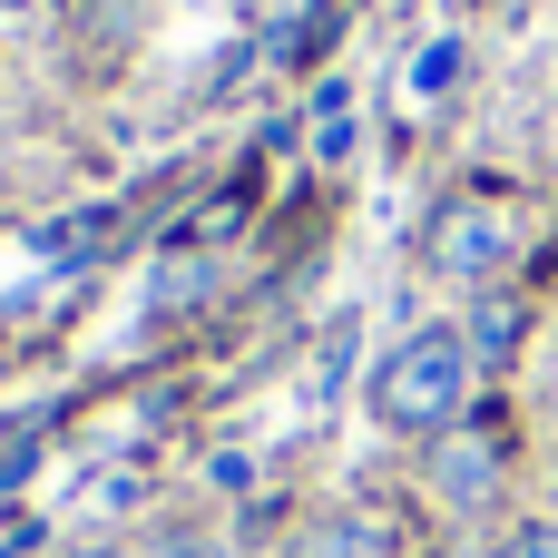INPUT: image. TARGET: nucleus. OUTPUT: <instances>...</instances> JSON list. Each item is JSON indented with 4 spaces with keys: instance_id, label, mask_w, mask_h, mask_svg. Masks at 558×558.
I'll return each instance as SVG.
<instances>
[{
    "instance_id": "obj_2",
    "label": "nucleus",
    "mask_w": 558,
    "mask_h": 558,
    "mask_svg": "<svg viewBox=\"0 0 558 558\" xmlns=\"http://www.w3.org/2000/svg\"><path fill=\"white\" fill-rule=\"evenodd\" d=\"M510 255H520V235H510V206H500V196H451V206L432 216V275H451V284H500Z\"/></svg>"
},
{
    "instance_id": "obj_8",
    "label": "nucleus",
    "mask_w": 558,
    "mask_h": 558,
    "mask_svg": "<svg viewBox=\"0 0 558 558\" xmlns=\"http://www.w3.org/2000/svg\"><path fill=\"white\" fill-rule=\"evenodd\" d=\"M59 558H128V549H59Z\"/></svg>"
},
{
    "instance_id": "obj_4",
    "label": "nucleus",
    "mask_w": 558,
    "mask_h": 558,
    "mask_svg": "<svg viewBox=\"0 0 558 558\" xmlns=\"http://www.w3.org/2000/svg\"><path fill=\"white\" fill-rule=\"evenodd\" d=\"M294 558H402V530L392 520H373V510H333V520H314Z\"/></svg>"
},
{
    "instance_id": "obj_6",
    "label": "nucleus",
    "mask_w": 558,
    "mask_h": 558,
    "mask_svg": "<svg viewBox=\"0 0 558 558\" xmlns=\"http://www.w3.org/2000/svg\"><path fill=\"white\" fill-rule=\"evenodd\" d=\"M206 284H216V265H206V255H167V275L147 284V304H196Z\"/></svg>"
},
{
    "instance_id": "obj_1",
    "label": "nucleus",
    "mask_w": 558,
    "mask_h": 558,
    "mask_svg": "<svg viewBox=\"0 0 558 558\" xmlns=\"http://www.w3.org/2000/svg\"><path fill=\"white\" fill-rule=\"evenodd\" d=\"M471 333H451V324H422V333H402L383 363H373V422L383 432H412V441H441L451 422H461V402H471Z\"/></svg>"
},
{
    "instance_id": "obj_3",
    "label": "nucleus",
    "mask_w": 558,
    "mask_h": 558,
    "mask_svg": "<svg viewBox=\"0 0 558 558\" xmlns=\"http://www.w3.org/2000/svg\"><path fill=\"white\" fill-rule=\"evenodd\" d=\"M432 490L451 510H490L500 500V441L490 432H441L432 441Z\"/></svg>"
},
{
    "instance_id": "obj_5",
    "label": "nucleus",
    "mask_w": 558,
    "mask_h": 558,
    "mask_svg": "<svg viewBox=\"0 0 558 558\" xmlns=\"http://www.w3.org/2000/svg\"><path fill=\"white\" fill-rule=\"evenodd\" d=\"M510 343H520V304H510V294H481V314H471V363H510Z\"/></svg>"
},
{
    "instance_id": "obj_7",
    "label": "nucleus",
    "mask_w": 558,
    "mask_h": 558,
    "mask_svg": "<svg viewBox=\"0 0 558 558\" xmlns=\"http://www.w3.org/2000/svg\"><path fill=\"white\" fill-rule=\"evenodd\" d=\"M490 558H558V520H520V530H510Z\"/></svg>"
}]
</instances>
